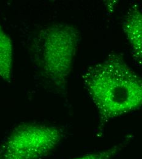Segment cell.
Instances as JSON below:
<instances>
[{"mask_svg": "<svg viewBox=\"0 0 142 159\" xmlns=\"http://www.w3.org/2000/svg\"><path fill=\"white\" fill-rule=\"evenodd\" d=\"M83 80L98 113L99 135L110 120L142 108V77L119 53L89 67Z\"/></svg>", "mask_w": 142, "mask_h": 159, "instance_id": "obj_1", "label": "cell"}, {"mask_svg": "<svg viewBox=\"0 0 142 159\" xmlns=\"http://www.w3.org/2000/svg\"><path fill=\"white\" fill-rule=\"evenodd\" d=\"M74 26L53 24L41 31L39 61L43 75L54 86L64 89L72 70L79 41Z\"/></svg>", "mask_w": 142, "mask_h": 159, "instance_id": "obj_2", "label": "cell"}, {"mask_svg": "<svg viewBox=\"0 0 142 159\" xmlns=\"http://www.w3.org/2000/svg\"><path fill=\"white\" fill-rule=\"evenodd\" d=\"M63 137L59 127L23 124L16 127L0 148V159H41L50 154Z\"/></svg>", "mask_w": 142, "mask_h": 159, "instance_id": "obj_3", "label": "cell"}, {"mask_svg": "<svg viewBox=\"0 0 142 159\" xmlns=\"http://www.w3.org/2000/svg\"><path fill=\"white\" fill-rule=\"evenodd\" d=\"M122 30L131 48L134 61L142 66V11L132 3L122 21Z\"/></svg>", "mask_w": 142, "mask_h": 159, "instance_id": "obj_4", "label": "cell"}, {"mask_svg": "<svg viewBox=\"0 0 142 159\" xmlns=\"http://www.w3.org/2000/svg\"><path fill=\"white\" fill-rule=\"evenodd\" d=\"M13 45L0 24V78L10 82L12 76Z\"/></svg>", "mask_w": 142, "mask_h": 159, "instance_id": "obj_5", "label": "cell"}, {"mask_svg": "<svg viewBox=\"0 0 142 159\" xmlns=\"http://www.w3.org/2000/svg\"><path fill=\"white\" fill-rule=\"evenodd\" d=\"M127 142H122L107 149L89 153L72 159H112L126 147Z\"/></svg>", "mask_w": 142, "mask_h": 159, "instance_id": "obj_6", "label": "cell"}]
</instances>
